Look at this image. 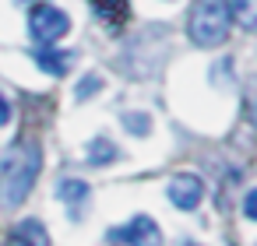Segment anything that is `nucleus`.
I'll use <instances>...</instances> for the list:
<instances>
[{
    "label": "nucleus",
    "mask_w": 257,
    "mask_h": 246,
    "mask_svg": "<svg viewBox=\"0 0 257 246\" xmlns=\"http://www.w3.org/2000/svg\"><path fill=\"white\" fill-rule=\"evenodd\" d=\"M39 169H43V151L36 141H18L4 151V158H0V211H15L25 204Z\"/></svg>",
    "instance_id": "1"
},
{
    "label": "nucleus",
    "mask_w": 257,
    "mask_h": 246,
    "mask_svg": "<svg viewBox=\"0 0 257 246\" xmlns=\"http://www.w3.org/2000/svg\"><path fill=\"white\" fill-rule=\"evenodd\" d=\"M229 8L222 0H197L194 11H190V39L204 50L222 46L229 39Z\"/></svg>",
    "instance_id": "2"
},
{
    "label": "nucleus",
    "mask_w": 257,
    "mask_h": 246,
    "mask_svg": "<svg viewBox=\"0 0 257 246\" xmlns=\"http://www.w3.org/2000/svg\"><path fill=\"white\" fill-rule=\"evenodd\" d=\"M29 32H32V39L39 46H50V43H57V39H64L71 32V18L53 4H39L29 15Z\"/></svg>",
    "instance_id": "3"
},
{
    "label": "nucleus",
    "mask_w": 257,
    "mask_h": 246,
    "mask_svg": "<svg viewBox=\"0 0 257 246\" xmlns=\"http://www.w3.org/2000/svg\"><path fill=\"white\" fill-rule=\"evenodd\" d=\"M116 235L123 242H131V246H162V232H159V225L148 214H134Z\"/></svg>",
    "instance_id": "4"
},
{
    "label": "nucleus",
    "mask_w": 257,
    "mask_h": 246,
    "mask_svg": "<svg viewBox=\"0 0 257 246\" xmlns=\"http://www.w3.org/2000/svg\"><path fill=\"white\" fill-rule=\"evenodd\" d=\"M201 197H204V183H201L197 176H190V172L173 176V183H169V200H173L176 207L194 211V207L201 204Z\"/></svg>",
    "instance_id": "5"
},
{
    "label": "nucleus",
    "mask_w": 257,
    "mask_h": 246,
    "mask_svg": "<svg viewBox=\"0 0 257 246\" xmlns=\"http://www.w3.org/2000/svg\"><path fill=\"white\" fill-rule=\"evenodd\" d=\"M8 246H50V232L36 221V218H25L11 228L8 235Z\"/></svg>",
    "instance_id": "6"
},
{
    "label": "nucleus",
    "mask_w": 257,
    "mask_h": 246,
    "mask_svg": "<svg viewBox=\"0 0 257 246\" xmlns=\"http://www.w3.org/2000/svg\"><path fill=\"white\" fill-rule=\"evenodd\" d=\"M36 64H39L46 74L60 78V74H67V67L74 64V53H64V50H53V46H43V50H36Z\"/></svg>",
    "instance_id": "7"
},
{
    "label": "nucleus",
    "mask_w": 257,
    "mask_h": 246,
    "mask_svg": "<svg viewBox=\"0 0 257 246\" xmlns=\"http://www.w3.org/2000/svg\"><path fill=\"white\" fill-rule=\"evenodd\" d=\"M92 8L109 29H120L127 22V0H92Z\"/></svg>",
    "instance_id": "8"
},
{
    "label": "nucleus",
    "mask_w": 257,
    "mask_h": 246,
    "mask_svg": "<svg viewBox=\"0 0 257 246\" xmlns=\"http://www.w3.org/2000/svg\"><path fill=\"white\" fill-rule=\"evenodd\" d=\"M229 18L243 29H257V0H229Z\"/></svg>",
    "instance_id": "9"
},
{
    "label": "nucleus",
    "mask_w": 257,
    "mask_h": 246,
    "mask_svg": "<svg viewBox=\"0 0 257 246\" xmlns=\"http://www.w3.org/2000/svg\"><path fill=\"white\" fill-rule=\"evenodd\" d=\"M120 158V151H116V144L109 141V137H95L92 144H88V162L92 165H109V162H116Z\"/></svg>",
    "instance_id": "10"
},
{
    "label": "nucleus",
    "mask_w": 257,
    "mask_h": 246,
    "mask_svg": "<svg viewBox=\"0 0 257 246\" xmlns=\"http://www.w3.org/2000/svg\"><path fill=\"white\" fill-rule=\"evenodd\" d=\"M57 197L67 200V204H81V200L88 197V183H81V179H64V183L57 186Z\"/></svg>",
    "instance_id": "11"
},
{
    "label": "nucleus",
    "mask_w": 257,
    "mask_h": 246,
    "mask_svg": "<svg viewBox=\"0 0 257 246\" xmlns=\"http://www.w3.org/2000/svg\"><path fill=\"white\" fill-rule=\"evenodd\" d=\"M120 120H123V127H127L134 137H145V134H152V116H148V113H123Z\"/></svg>",
    "instance_id": "12"
},
{
    "label": "nucleus",
    "mask_w": 257,
    "mask_h": 246,
    "mask_svg": "<svg viewBox=\"0 0 257 246\" xmlns=\"http://www.w3.org/2000/svg\"><path fill=\"white\" fill-rule=\"evenodd\" d=\"M95 92H102V78L88 74V78H81V85L74 88V99H78V102H85V99H88V95H95Z\"/></svg>",
    "instance_id": "13"
},
{
    "label": "nucleus",
    "mask_w": 257,
    "mask_h": 246,
    "mask_svg": "<svg viewBox=\"0 0 257 246\" xmlns=\"http://www.w3.org/2000/svg\"><path fill=\"white\" fill-rule=\"evenodd\" d=\"M243 102H246V116H250V123L257 127V78H250V81H246Z\"/></svg>",
    "instance_id": "14"
},
{
    "label": "nucleus",
    "mask_w": 257,
    "mask_h": 246,
    "mask_svg": "<svg viewBox=\"0 0 257 246\" xmlns=\"http://www.w3.org/2000/svg\"><path fill=\"white\" fill-rule=\"evenodd\" d=\"M243 214H246L250 221H257V190L246 193V200H243Z\"/></svg>",
    "instance_id": "15"
},
{
    "label": "nucleus",
    "mask_w": 257,
    "mask_h": 246,
    "mask_svg": "<svg viewBox=\"0 0 257 246\" xmlns=\"http://www.w3.org/2000/svg\"><path fill=\"white\" fill-rule=\"evenodd\" d=\"M8 120H11V102H8L4 95H0V127H4Z\"/></svg>",
    "instance_id": "16"
},
{
    "label": "nucleus",
    "mask_w": 257,
    "mask_h": 246,
    "mask_svg": "<svg viewBox=\"0 0 257 246\" xmlns=\"http://www.w3.org/2000/svg\"><path fill=\"white\" fill-rule=\"evenodd\" d=\"M183 246H197V242H183Z\"/></svg>",
    "instance_id": "17"
}]
</instances>
